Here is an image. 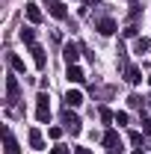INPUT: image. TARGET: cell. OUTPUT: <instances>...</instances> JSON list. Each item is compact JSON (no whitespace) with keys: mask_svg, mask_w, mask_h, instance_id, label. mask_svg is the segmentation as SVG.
Masks as SVG:
<instances>
[{"mask_svg":"<svg viewBox=\"0 0 151 154\" xmlns=\"http://www.w3.org/2000/svg\"><path fill=\"white\" fill-rule=\"evenodd\" d=\"M36 119L39 122H48V119H51V104H48V95H45V92L36 98Z\"/></svg>","mask_w":151,"mask_h":154,"instance_id":"6da1fadb","label":"cell"},{"mask_svg":"<svg viewBox=\"0 0 151 154\" xmlns=\"http://www.w3.org/2000/svg\"><path fill=\"white\" fill-rule=\"evenodd\" d=\"M18 77H6V101H9V104H15V101H18Z\"/></svg>","mask_w":151,"mask_h":154,"instance_id":"7a4b0ae2","label":"cell"},{"mask_svg":"<svg viewBox=\"0 0 151 154\" xmlns=\"http://www.w3.org/2000/svg\"><path fill=\"white\" fill-rule=\"evenodd\" d=\"M65 128H68V131H71L74 136L83 131V125H80V116H74V113H71V107H68V113H65Z\"/></svg>","mask_w":151,"mask_h":154,"instance_id":"3957f363","label":"cell"},{"mask_svg":"<svg viewBox=\"0 0 151 154\" xmlns=\"http://www.w3.org/2000/svg\"><path fill=\"white\" fill-rule=\"evenodd\" d=\"M30 54H33V62H36V68H45V65H48V54H45V48H39V45H30Z\"/></svg>","mask_w":151,"mask_h":154,"instance_id":"277c9868","label":"cell"},{"mask_svg":"<svg viewBox=\"0 0 151 154\" xmlns=\"http://www.w3.org/2000/svg\"><path fill=\"white\" fill-rule=\"evenodd\" d=\"M3 142H6V154H21V148H18V142H15L9 128H3Z\"/></svg>","mask_w":151,"mask_h":154,"instance_id":"5b68a950","label":"cell"},{"mask_svg":"<svg viewBox=\"0 0 151 154\" xmlns=\"http://www.w3.org/2000/svg\"><path fill=\"white\" fill-rule=\"evenodd\" d=\"M62 57H65V62H68V65H77V57H80V51H77L74 42H68V45L62 48Z\"/></svg>","mask_w":151,"mask_h":154,"instance_id":"8992f818","label":"cell"},{"mask_svg":"<svg viewBox=\"0 0 151 154\" xmlns=\"http://www.w3.org/2000/svg\"><path fill=\"white\" fill-rule=\"evenodd\" d=\"M104 145H107V148H119V151H122V136L116 134V131H107V134H104Z\"/></svg>","mask_w":151,"mask_h":154,"instance_id":"52a82bcc","label":"cell"},{"mask_svg":"<svg viewBox=\"0 0 151 154\" xmlns=\"http://www.w3.org/2000/svg\"><path fill=\"white\" fill-rule=\"evenodd\" d=\"M98 33H101V36H113L116 33V21L113 18H101L98 21Z\"/></svg>","mask_w":151,"mask_h":154,"instance_id":"ba28073f","label":"cell"},{"mask_svg":"<svg viewBox=\"0 0 151 154\" xmlns=\"http://www.w3.org/2000/svg\"><path fill=\"white\" fill-rule=\"evenodd\" d=\"M48 12L54 15V18H65L68 12H65V6L59 3V0H48Z\"/></svg>","mask_w":151,"mask_h":154,"instance_id":"9c48e42d","label":"cell"},{"mask_svg":"<svg viewBox=\"0 0 151 154\" xmlns=\"http://www.w3.org/2000/svg\"><path fill=\"white\" fill-rule=\"evenodd\" d=\"M30 148H36V151H42V148H45V139H42V134H39L36 128L30 131Z\"/></svg>","mask_w":151,"mask_h":154,"instance_id":"30bf717a","label":"cell"},{"mask_svg":"<svg viewBox=\"0 0 151 154\" xmlns=\"http://www.w3.org/2000/svg\"><path fill=\"white\" fill-rule=\"evenodd\" d=\"M125 80H128V83H139V80H142L139 68H136V65H128V68H125Z\"/></svg>","mask_w":151,"mask_h":154,"instance_id":"8fae6325","label":"cell"},{"mask_svg":"<svg viewBox=\"0 0 151 154\" xmlns=\"http://www.w3.org/2000/svg\"><path fill=\"white\" fill-rule=\"evenodd\" d=\"M65 104H68V107H80V104H83V95H80L77 89H68V95H65Z\"/></svg>","mask_w":151,"mask_h":154,"instance_id":"7c38bea8","label":"cell"},{"mask_svg":"<svg viewBox=\"0 0 151 154\" xmlns=\"http://www.w3.org/2000/svg\"><path fill=\"white\" fill-rule=\"evenodd\" d=\"M27 18L33 21V24H39V21H42V9H39L36 3H27Z\"/></svg>","mask_w":151,"mask_h":154,"instance_id":"4fadbf2b","label":"cell"},{"mask_svg":"<svg viewBox=\"0 0 151 154\" xmlns=\"http://www.w3.org/2000/svg\"><path fill=\"white\" fill-rule=\"evenodd\" d=\"M68 83H83V71H80V68H77V65H68Z\"/></svg>","mask_w":151,"mask_h":154,"instance_id":"5bb4252c","label":"cell"},{"mask_svg":"<svg viewBox=\"0 0 151 154\" xmlns=\"http://www.w3.org/2000/svg\"><path fill=\"white\" fill-rule=\"evenodd\" d=\"M21 42H24V45H36V33H33V27H24V30H21Z\"/></svg>","mask_w":151,"mask_h":154,"instance_id":"9a60e30c","label":"cell"},{"mask_svg":"<svg viewBox=\"0 0 151 154\" xmlns=\"http://www.w3.org/2000/svg\"><path fill=\"white\" fill-rule=\"evenodd\" d=\"M151 51V38H136V54H148Z\"/></svg>","mask_w":151,"mask_h":154,"instance_id":"2e32d148","label":"cell"},{"mask_svg":"<svg viewBox=\"0 0 151 154\" xmlns=\"http://www.w3.org/2000/svg\"><path fill=\"white\" fill-rule=\"evenodd\" d=\"M9 65H12L18 74H24V59H21V57H15V54H12V57H9Z\"/></svg>","mask_w":151,"mask_h":154,"instance_id":"e0dca14e","label":"cell"},{"mask_svg":"<svg viewBox=\"0 0 151 154\" xmlns=\"http://www.w3.org/2000/svg\"><path fill=\"white\" fill-rule=\"evenodd\" d=\"M128 104H131L133 110H142V107H145V98H139V95H131V98H128Z\"/></svg>","mask_w":151,"mask_h":154,"instance_id":"ac0fdd59","label":"cell"},{"mask_svg":"<svg viewBox=\"0 0 151 154\" xmlns=\"http://www.w3.org/2000/svg\"><path fill=\"white\" fill-rule=\"evenodd\" d=\"M131 142L139 148V145H142V134H136V131H133V134H131Z\"/></svg>","mask_w":151,"mask_h":154,"instance_id":"d6986e66","label":"cell"},{"mask_svg":"<svg viewBox=\"0 0 151 154\" xmlns=\"http://www.w3.org/2000/svg\"><path fill=\"white\" fill-rule=\"evenodd\" d=\"M116 125H128V113H116Z\"/></svg>","mask_w":151,"mask_h":154,"instance_id":"ffe728a7","label":"cell"},{"mask_svg":"<svg viewBox=\"0 0 151 154\" xmlns=\"http://www.w3.org/2000/svg\"><path fill=\"white\" fill-rule=\"evenodd\" d=\"M125 36H128V38L136 36V27H133V24H131V27H125Z\"/></svg>","mask_w":151,"mask_h":154,"instance_id":"44dd1931","label":"cell"},{"mask_svg":"<svg viewBox=\"0 0 151 154\" xmlns=\"http://www.w3.org/2000/svg\"><path fill=\"white\" fill-rule=\"evenodd\" d=\"M48 134H51V139H59V136H62V131H59V128H51Z\"/></svg>","mask_w":151,"mask_h":154,"instance_id":"7402d4cb","label":"cell"},{"mask_svg":"<svg viewBox=\"0 0 151 154\" xmlns=\"http://www.w3.org/2000/svg\"><path fill=\"white\" fill-rule=\"evenodd\" d=\"M54 154H68V145H54Z\"/></svg>","mask_w":151,"mask_h":154,"instance_id":"603a6c76","label":"cell"},{"mask_svg":"<svg viewBox=\"0 0 151 154\" xmlns=\"http://www.w3.org/2000/svg\"><path fill=\"white\" fill-rule=\"evenodd\" d=\"M142 125H145V136L151 139V119H142Z\"/></svg>","mask_w":151,"mask_h":154,"instance_id":"cb8c5ba5","label":"cell"},{"mask_svg":"<svg viewBox=\"0 0 151 154\" xmlns=\"http://www.w3.org/2000/svg\"><path fill=\"white\" fill-rule=\"evenodd\" d=\"M74 154H92V151H89V148H80V145H77V148H74Z\"/></svg>","mask_w":151,"mask_h":154,"instance_id":"d4e9b609","label":"cell"},{"mask_svg":"<svg viewBox=\"0 0 151 154\" xmlns=\"http://www.w3.org/2000/svg\"><path fill=\"white\" fill-rule=\"evenodd\" d=\"M145 104H148V110H151V95H148V98H145Z\"/></svg>","mask_w":151,"mask_h":154,"instance_id":"484cf974","label":"cell"},{"mask_svg":"<svg viewBox=\"0 0 151 154\" xmlns=\"http://www.w3.org/2000/svg\"><path fill=\"white\" fill-rule=\"evenodd\" d=\"M148 83H151V74H148Z\"/></svg>","mask_w":151,"mask_h":154,"instance_id":"4316f807","label":"cell"},{"mask_svg":"<svg viewBox=\"0 0 151 154\" xmlns=\"http://www.w3.org/2000/svg\"><path fill=\"white\" fill-rule=\"evenodd\" d=\"M110 154H116V151H110Z\"/></svg>","mask_w":151,"mask_h":154,"instance_id":"83f0119b","label":"cell"}]
</instances>
